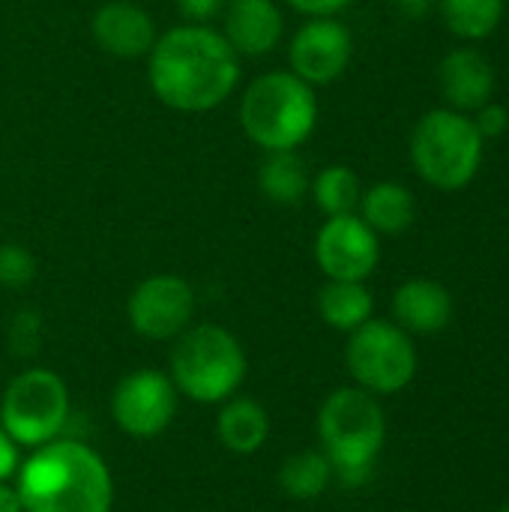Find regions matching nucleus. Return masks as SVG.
I'll return each mask as SVG.
<instances>
[{
	"mask_svg": "<svg viewBox=\"0 0 509 512\" xmlns=\"http://www.w3.org/2000/svg\"><path fill=\"white\" fill-rule=\"evenodd\" d=\"M147 81L174 111L201 114L222 105L240 84V57L210 24H177L147 54Z\"/></svg>",
	"mask_w": 509,
	"mask_h": 512,
	"instance_id": "f257e3e1",
	"label": "nucleus"
},
{
	"mask_svg": "<svg viewBox=\"0 0 509 512\" xmlns=\"http://www.w3.org/2000/svg\"><path fill=\"white\" fill-rule=\"evenodd\" d=\"M24 512H111L114 480L105 459L72 438H54L30 450L15 471Z\"/></svg>",
	"mask_w": 509,
	"mask_h": 512,
	"instance_id": "f03ea898",
	"label": "nucleus"
},
{
	"mask_svg": "<svg viewBox=\"0 0 509 512\" xmlns=\"http://www.w3.org/2000/svg\"><path fill=\"white\" fill-rule=\"evenodd\" d=\"M318 438L333 465V480L345 489H363L375 477L387 441V414L378 396L363 387L333 390L318 411Z\"/></svg>",
	"mask_w": 509,
	"mask_h": 512,
	"instance_id": "7ed1b4c3",
	"label": "nucleus"
},
{
	"mask_svg": "<svg viewBox=\"0 0 509 512\" xmlns=\"http://www.w3.org/2000/svg\"><path fill=\"white\" fill-rule=\"evenodd\" d=\"M240 126L264 153L297 150L318 126L315 87L291 69L258 75L240 99Z\"/></svg>",
	"mask_w": 509,
	"mask_h": 512,
	"instance_id": "20e7f679",
	"label": "nucleus"
},
{
	"mask_svg": "<svg viewBox=\"0 0 509 512\" xmlns=\"http://www.w3.org/2000/svg\"><path fill=\"white\" fill-rule=\"evenodd\" d=\"M171 381L180 396L198 405H222L246 381V351L240 339L219 324L186 327L171 348Z\"/></svg>",
	"mask_w": 509,
	"mask_h": 512,
	"instance_id": "39448f33",
	"label": "nucleus"
},
{
	"mask_svg": "<svg viewBox=\"0 0 509 512\" xmlns=\"http://www.w3.org/2000/svg\"><path fill=\"white\" fill-rule=\"evenodd\" d=\"M486 138L474 120L456 108H435L423 114L411 132L414 171L441 192L465 189L483 165Z\"/></svg>",
	"mask_w": 509,
	"mask_h": 512,
	"instance_id": "423d86ee",
	"label": "nucleus"
},
{
	"mask_svg": "<svg viewBox=\"0 0 509 512\" xmlns=\"http://www.w3.org/2000/svg\"><path fill=\"white\" fill-rule=\"evenodd\" d=\"M69 420V390L66 381L51 369L18 372L0 399L3 432L27 450H36L60 438Z\"/></svg>",
	"mask_w": 509,
	"mask_h": 512,
	"instance_id": "0eeeda50",
	"label": "nucleus"
},
{
	"mask_svg": "<svg viewBox=\"0 0 509 512\" xmlns=\"http://www.w3.org/2000/svg\"><path fill=\"white\" fill-rule=\"evenodd\" d=\"M345 363L357 387L372 396H393L417 378L420 360L411 333L396 321L369 318L363 327L348 333Z\"/></svg>",
	"mask_w": 509,
	"mask_h": 512,
	"instance_id": "6e6552de",
	"label": "nucleus"
},
{
	"mask_svg": "<svg viewBox=\"0 0 509 512\" xmlns=\"http://www.w3.org/2000/svg\"><path fill=\"white\" fill-rule=\"evenodd\" d=\"M177 387L159 369H135L117 381L111 393V417L120 432L132 438L162 435L177 414Z\"/></svg>",
	"mask_w": 509,
	"mask_h": 512,
	"instance_id": "1a4fd4ad",
	"label": "nucleus"
},
{
	"mask_svg": "<svg viewBox=\"0 0 509 512\" xmlns=\"http://www.w3.org/2000/svg\"><path fill=\"white\" fill-rule=\"evenodd\" d=\"M126 315L132 330L150 342H171L186 327H192L195 315V291L183 276L156 273L135 285L126 303Z\"/></svg>",
	"mask_w": 509,
	"mask_h": 512,
	"instance_id": "9d476101",
	"label": "nucleus"
},
{
	"mask_svg": "<svg viewBox=\"0 0 509 512\" xmlns=\"http://www.w3.org/2000/svg\"><path fill=\"white\" fill-rule=\"evenodd\" d=\"M315 261L327 279L366 282L381 261V240L360 213L327 216L315 234Z\"/></svg>",
	"mask_w": 509,
	"mask_h": 512,
	"instance_id": "9b49d317",
	"label": "nucleus"
},
{
	"mask_svg": "<svg viewBox=\"0 0 509 512\" xmlns=\"http://www.w3.org/2000/svg\"><path fill=\"white\" fill-rule=\"evenodd\" d=\"M354 54L351 30L336 18H309L297 27L288 45V63L297 78H303L312 87L333 84L345 75Z\"/></svg>",
	"mask_w": 509,
	"mask_h": 512,
	"instance_id": "f8f14e48",
	"label": "nucleus"
},
{
	"mask_svg": "<svg viewBox=\"0 0 509 512\" xmlns=\"http://www.w3.org/2000/svg\"><path fill=\"white\" fill-rule=\"evenodd\" d=\"M90 36L105 54L120 60L147 57L159 39L153 15L132 0H105L90 18Z\"/></svg>",
	"mask_w": 509,
	"mask_h": 512,
	"instance_id": "ddd939ff",
	"label": "nucleus"
},
{
	"mask_svg": "<svg viewBox=\"0 0 509 512\" xmlns=\"http://www.w3.org/2000/svg\"><path fill=\"white\" fill-rule=\"evenodd\" d=\"M237 57H264L285 36V15L276 0H228L222 30Z\"/></svg>",
	"mask_w": 509,
	"mask_h": 512,
	"instance_id": "4468645a",
	"label": "nucleus"
},
{
	"mask_svg": "<svg viewBox=\"0 0 509 512\" xmlns=\"http://www.w3.org/2000/svg\"><path fill=\"white\" fill-rule=\"evenodd\" d=\"M438 84L450 108L477 111L492 102L495 93V66L477 48H456L438 66Z\"/></svg>",
	"mask_w": 509,
	"mask_h": 512,
	"instance_id": "2eb2a0df",
	"label": "nucleus"
},
{
	"mask_svg": "<svg viewBox=\"0 0 509 512\" xmlns=\"http://www.w3.org/2000/svg\"><path fill=\"white\" fill-rule=\"evenodd\" d=\"M393 321L405 333L435 336L453 321V294L435 279H408L393 294Z\"/></svg>",
	"mask_w": 509,
	"mask_h": 512,
	"instance_id": "dca6fc26",
	"label": "nucleus"
},
{
	"mask_svg": "<svg viewBox=\"0 0 509 512\" xmlns=\"http://www.w3.org/2000/svg\"><path fill=\"white\" fill-rule=\"evenodd\" d=\"M216 438L228 453L252 456L258 453L270 438V414L261 402L246 396H231L222 402L219 420H216Z\"/></svg>",
	"mask_w": 509,
	"mask_h": 512,
	"instance_id": "f3484780",
	"label": "nucleus"
},
{
	"mask_svg": "<svg viewBox=\"0 0 509 512\" xmlns=\"http://www.w3.org/2000/svg\"><path fill=\"white\" fill-rule=\"evenodd\" d=\"M360 219L375 231V234H405L414 219H417V201L408 186L396 180H381L369 189H363L360 198Z\"/></svg>",
	"mask_w": 509,
	"mask_h": 512,
	"instance_id": "a211bd4d",
	"label": "nucleus"
},
{
	"mask_svg": "<svg viewBox=\"0 0 509 512\" xmlns=\"http://www.w3.org/2000/svg\"><path fill=\"white\" fill-rule=\"evenodd\" d=\"M309 171L297 150H270L258 165V192L282 207L300 204L309 195Z\"/></svg>",
	"mask_w": 509,
	"mask_h": 512,
	"instance_id": "6ab92c4d",
	"label": "nucleus"
},
{
	"mask_svg": "<svg viewBox=\"0 0 509 512\" xmlns=\"http://www.w3.org/2000/svg\"><path fill=\"white\" fill-rule=\"evenodd\" d=\"M318 315L327 327L339 330V333H354L357 327H363L372 312H375V300L372 291L363 282H339V279H327V285L318 291Z\"/></svg>",
	"mask_w": 509,
	"mask_h": 512,
	"instance_id": "aec40b11",
	"label": "nucleus"
},
{
	"mask_svg": "<svg viewBox=\"0 0 509 512\" xmlns=\"http://www.w3.org/2000/svg\"><path fill=\"white\" fill-rule=\"evenodd\" d=\"M333 483V465L321 450H300L279 468V489L291 501H315Z\"/></svg>",
	"mask_w": 509,
	"mask_h": 512,
	"instance_id": "412c9836",
	"label": "nucleus"
},
{
	"mask_svg": "<svg viewBox=\"0 0 509 512\" xmlns=\"http://www.w3.org/2000/svg\"><path fill=\"white\" fill-rule=\"evenodd\" d=\"M309 192L318 204V210L324 216H348L357 213L360 198H363V186L360 177L348 168V165H327L315 174V180L309 183Z\"/></svg>",
	"mask_w": 509,
	"mask_h": 512,
	"instance_id": "4be33fe9",
	"label": "nucleus"
},
{
	"mask_svg": "<svg viewBox=\"0 0 509 512\" xmlns=\"http://www.w3.org/2000/svg\"><path fill=\"white\" fill-rule=\"evenodd\" d=\"M447 27L468 42L492 36L504 18V0H438Z\"/></svg>",
	"mask_w": 509,
	"mask_h": 512,
	"instance_id": "5701e85b",
	"label": "nucleus"
},
{
	"mask_svg": "<svg viewBox=\"0 0 509 512\" xmlns=\"http://www.w3.org/2000/svg\"><path fill=\"white\" fill-rule=\"evenodd\" d=\"M36 276V258L18 243H0V288L21 291Z\"/></svg>",
	"mask_w": 509,
	"mask_h": 512,
	"instance_id": "b1692460",
	"label": "nucleus"
},
{
	"mask_svg": "<svg viewBox=\"0 0 509 512\" xmlns=\"http://www.w3.org/2000/svg\"><path fill=\"white\" fill-rule=\"evenodd\" d=\"M39 333H42V321L33 309H24L18 312V318L12 321V330H9V342L15 348V354H33L36 345H39Z\"/></svg>",
	"mask_w": 509,
	"mask_h": 512,
	"instance_id": "393cba45",
	"label": "nucleus"
},
{
	"mask_svg": "<svg viewBox=\"0 0 509 512\" xmlns=\"http://www.w3.org/2000/svg\"><path fill=\"white\" fill-rule=\"evenodd\" d=\"M471 120H474V126H477V132L483 138H501L509 129V111L504 105H498V102L480 105L477 108V117H471Z\"/></svg>",
	"mask_w": 509,
	"mask_h": 512,
	"instance_id": "a878e982",
	"label": "nucleus"
},
{
	"mask_svg": "<svg viewBox=\"0 0 509 512\" xmlns=\"http://www.w3.org/2000/svg\"><path fill=\"white\" fill-rule=\"evenodd\" d=\"M228 0H177V9L186 24H210L222 18Z\"/></svg>",
	"mask_w": 509,
	"mask_h": 512,
	"instance_id": "bb28decb",
	"label": "nucleus"
},
{
	"mask_svg": "<svg viewBox=\"0 0 509 512\" xmlns=\"http://www.w3.org/2000/svg\"><path fill=\"white\" fill-rule=\"evenodd\" d=\"M291 9H297L300 15H309V18H327V15H336L342 12L345 6H351L354 0H285Z\"/></svg>",
	"mask_w": 509,
	"mask_h": 512,
	"instance_id": "cd10ccee",
	"label": "nucleus"
},
{
	"mask_svg": "<svg viewBox=\"0 0 509 512\" xmlns=\"http://www.w3.org/2000/svg\"><path fill=\"white\" fill-rule=\"evenodd\" d=\"M18 465H21V459H18V444H15V441L3 432V426H0V483L12 480L15 471H18Z\"/></svg>",
	"mask_w": 509,
	"mask_h": 512,
	"instance_id": "c85d7f7f",
	"label": "nucleus"
},
{
	"mask_svg": "<svg viewBox=\"0 0 509 512\" xmlns=\"http://www.w3.org/2000/svg\"><path fill=\"white\" fill-rule=\"evenodd\" d=\"M393 6H396L405 18L417 21V18H423V15H429V12H432L435 0H393Z\"/></svg>",
	"mask_w": 509,
	"mask_h": 512,
	"instance_id": "c756f323",
	"label": "nucleus"
},
{
	"mask_svg": "<svg viewBox=\"0 0 509 512\" xmlns=\"http://www.w3.org/2000/svg\"><path fill=\"white\" fill-rule=\"evenodd\" d=\"M0 512H24V507H21V498H18V492H15V486L0 483Z\"/></svg>",
	"mask_w": 509,
	"mask_h": 512,
	"instance_id": "7c9ffc66",
	"label": "nucleus"
},
{
	"mask_svg": "<svg viewBox=\"0 0 509 512\" xmlns=\"http://www.w3.org/2000/svg\"><path fill=\"white\" fill-rule=\"evenodd\" d=\"M498 512H509V501H507V504H504V507H501V510H498Z\"/></svg>",
	"mask_w": 509,
	"mask_h": 512,
	"instance_id": "2f4dec72",
	"label": "nucleus"
}]
</instances>
